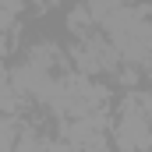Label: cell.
<instances>
[{
    "label": "cell",
    "instance_id": "cell-1",
    "mask_svg": "<svg viewBox=\"0 0 152 152\" xmlns=\"http://www.w3.org/2000/svg\"><path fill=\"white\" fill-rule=\"evenodd\" d=\"M152 117L145 113V106H142V99H124V106H120V124H117V134L113 142L120 149H145L152 145V131H149Z\"/></svg>",
    "mask_w": 152,
    "mask_h": 152
},
{
    "label": "cell",
    "instance_id": "cell-2",
    "mask_svg": "<svg viewBox=\"0 0 152 152\" xmlns=\"http://www.w3.org/2000/svg\"><path fill=\"white\" fill-rule=\"evenodd\" d=\"M117 7H124V0H88V11H92L96 21H106Z\"/></svg>",
    "mask_w": 152,
    "mask_h": 152
},
{
    "label": "cell",
    "instance_id": "cell-3",
    "mask_svg": "<svg viewBox=\"0 0 152 152\" xmlns=\"http://www.w3.org/2000/svg\"><path fill=\"white\" fill-rule=\"evenodd\" d=\"M142 106H145V113L152 117V92H145V96H142Z\"/></svg>",
    "mask_w": 152,
    "mask_h": 152
},
{
    "label": "cell",
    "instance_id": "cell-4",
    "mask_svg": "<svg viewBox=\"0 0 152 152\" xmlns=\"http://www.w3.org/2000/svg\"><path fill=\"white\" fill-rule=\"evenodd\" d=\"M25 4H42V0H25Z\"/></svg>",
    "mask_w": 152,
    "mask_h": 152
}]
</instances>
